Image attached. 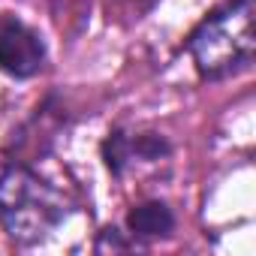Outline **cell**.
Masks as SVG:
<instances>
[{
	"label": "cell",
	"mask_w": 256,
	"mask_h": 256,
	"mask_svg": "<svg viewBox=\"0 0 256 256\" xmlns=\"http://www.w3.org/2000/svg\"><path fill=\"white\" fill-rule=\"evenodd\" d=\"M46 66L42 36L22 18L0 12V70L12 78H30Z\"/></svg>",
	"instance_id": "3957f363"
},
{
	"label": "cell",
	"mask_w": 256,
	"mask_h": 256,
	"mask_svg": "<svg viewBox=\"0 0 256 256\" xmlns=\"http://www.w3.org/2000/svg\"><path fill=\"white\" fill-rule=\"evenodd\" d=\"M70 199L28 166L0 175V226L18 244H40L70 217Z\"/></svg>",
	"instance_id": "6da1fadb"
},
{
	"label": "cell",
	"mask_w": 256,
	"mask_h": 256,
	"mask_svg": "<svg viewBox=\"0 0 256 256\" xmlns=\"http://www.w3.org/2000/svg\"><path fill=\"white\" fill-rule=\"evenodd\" d=\"M175 229V214L166 202H142L126 214V235L133 241L166 238Z\"/></svg>",
	"instance_id": "5b68a950"
},
{
	"label": "cell",
	"mask_w": 256,
	"mask_h": 256,
	"mask_svg": "<svg viewBox=\"0 0 256 256\" xmlns=\"http://www.w3.org/2000/svg\"><path fill=\"white\" fill-rule=\"evenodd\" d=\"M102 157H106V166L114 175H124L136 163H157V160L169 157V142L163 136H157V133H124V130H114L102 142Z\"/></svg>",
	"instance_id": "277c9868"
},
{
	"label": "cell",
	"mask_w": 256,
	"mask_h": 256,
	"mask_svg": "<svg viewBox=\"0 0 256 256\" xmlns=\"http://www.w3.org/2000/svg\"><path fill=\"white\" fill-rule=\"evenodd\" d=\"M190 58L202 78L220 82L253 64V0H229L190 34Z\"/></svg>",
	"instance_id": "7a4b0ae2"
},
{
	"label": "cell",
	"mask_w": 256,
	"mask_h": 256,
	"mask_svg": "<svg viewBox=\"0 0 256 256\" xmlns=\"http://www.w3.org/2000/svg\"><path fill=\"white\" fill-rule=\"evenodd\" d=\"M114 4H118L124 12H130L133 18H142V12H148L157 0H114Z\"/></svg>",
	"instance_id": "52a82bcc"
},
{
	"label": "cell",
	"mask_w": 256,
	"mask_h": 256,
	"mask_svg": "<svg viewBox=\"0 0 256 256\" xmlns=\"http://www.w3.org/2000/svg\"><path fill=\"white\" fill-rule=\"evenodd\" d=\"M130 247H136V241H124L118 229H102L96 241V250H130Z\"/></svg>",
	"instance_id": "8992f818"
}]
</instances>
